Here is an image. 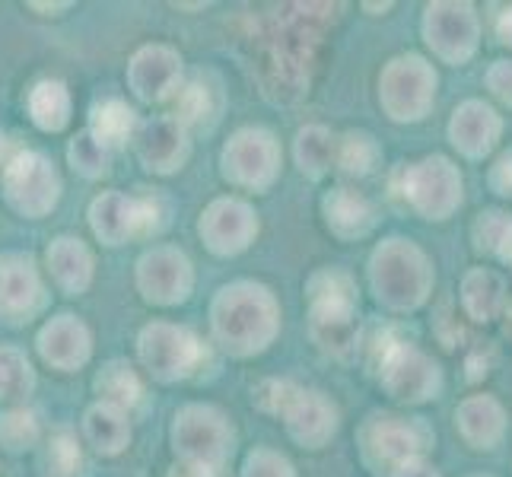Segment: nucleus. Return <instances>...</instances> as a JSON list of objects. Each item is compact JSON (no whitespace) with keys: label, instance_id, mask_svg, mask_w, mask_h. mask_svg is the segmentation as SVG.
Masks as SVG:
<instances>
[{"label":"nucleus","instance_id":"nucleus-1","mask_svg":"<svg viewBox=\"0 0 512 477\" xmlns=\"http://www.w3.org/2000/svg\"><path fill=\"white\" fill-rule=\"evenodd\" d=\"M210 331L233 357H255L268 350L280 331V306L274 293L255 280L220 287L210 303Z\"/></svg>","mask_w":512,"mask_h":477},{"label":"nucleus","instance_id":"nucleus-2","mask_svg":"<svg viewBox=\"0 0 512 477\" xmlns=\"http://www.w3.org/2000/svg\"><path fill=\"white\" fill-rule=\"evenodd\" d=\"M172 449L179 465L217 474L233 452V427L214 404H185L172 420Z\"/></svg>","mask_w":512,"mask_h":477},{"label":"nucleus","instance_id":"nucleus-3","mask_svg":"<svg viewBox=\"0 0 512 477\" xmlns=\"http://www.w3.org/2000/svg\"><path fill=\"white\" fill-rule=\"evenodd\" d=\"M369 277H373L376 299L388 309H417L427 299V258L404 239H388L379 245L369 261Z\"/></svg>","mask_w":512,"mask_h":477},{"label":"nucleus","instance_id":"nucleus-4","mask_svg":"<svg viewBox=\"0 0 512 477\" xmlns=\"http://www.w3.org/2000/svg\"><path fill=\"white\" fill-rule=\"evenodd\" d=\"M430 443L433 436L420 417L404 420L392 414H373L360 430L363 462L376 474H395L401 465L417 462Z\"/></svg>","mask_w":512,"mask_h":477},{"label":"nucleus","instance_id":"nucleus-5","mask_svg":"<svg viewBox=\"0 0 512 477\" xmlns=\"http://www.w3.org/2000/svg\"><path fill=\"white\" fill-rule=\"evenodd\" d=\"M7 204L29 220H42L61 201V175L42 153L23 150L4 166L0 175Z\"/></svg>","mask_w":512,"mask_h":477},{"label":"nucleus","instance_id":"nucleus-6","mask_svg":"<svg viewBox=\"0 0 512 477\" xmlns=\"http://www.w3.org/2000/svg\"><path fill=\"white\" fill-rule=\"evenodd\" d=\"M223 179L245 191H268L280 175V144L268 128H239L220 153Z\"/></svg>","mask_w":512,"mask_h":477},{"label":"nucleus","instance_id":"nucleus-7","mask_svg":"<svg viewBox=\"0 0 512 477\" xmlns=\"http://www.w3.org/2000/svg\"><path fill=\"white\" fill-rule=\"evenodd\" d=\"M137 357L156 382H179L198 369L201 341L182 325L150 322L137 334Z\"/></svg>","mask_w":512,"mask_h":477},{"label":"nucleus","instance_id":"nucleus-8","mask_svg":"<svg viewBox=\"0 0 512 477\" xmlns=\"http://www.w3.org/2000/svg\"><path fill=\"white\" fill-rule=\"evenodd\" d=\"M379 379L385 385V392L395 401H408V404H420L436 398L439 385H443V376H439V366L423 357L417 347H411L408 341H395L385 338L379 341Z\"/></svg>","mask_w":512,"mask_h":477},{"label":"nucleus","instance_id":"nucleus-9","mask_svg":"<svg viewBox=\"0 0 512 477\" xmlns=\"http://www.w3.org/2000/svg\"><path fill=\"white\" fill-rule=\"evenodd\" d=\"M404 201L427 220H446L462 204V179L449 159L430 156L423 163L404 169Z\"/></svg>","mask_w":512,"mask_h":477},{"label":"nucleus","instance_id":"nucleus-10","mask_svg":"<svg viewBox=\"0 0 512 477\" xmlns=\"http://www.w3.org/2000/svg\"><path fill=\"white\" fill-rule=\"evenodd\" d=\"M156 201L150 198H128L121 191H102L90 204V226L99 242L121 245L134 236H147L160 229Z\"/></svg>","mask_w":512,"mask_h":477},{"label":"nucleus","instance_id":"nucleus-11","mask_svg":"<svg viewBox=\"0 0 512 477\" xmlns=\"http://www.w3.org/2000/svg\"><path fill=\"white\" fill-rule=\"evenodd\" d=\"M436 90V74L417 55L395 58L382 74V105L395 121H420Z\"/></svg>","mask_w":512,"mask_h":477},{"label":"nucleus","instance_id":"nucleus-12","mask_svg":"<svg viewBox=\"0 0 512 477\" xmlns=\"http://www.w3.org/2000/svg\"><path fill=\"white\" fill-rule=\"evenodd\" d=\"M137 290L153 306H179L194 290V268L185 252L156 245L137 261Z\"/></svg>","mask_w":512,"mask_h":477},{"label":"nucleus","instance_id":"nucleus-13","mask_svg":"<svg viewBox=\"0 0 512 477\" xmlns=\"http://www.w3.org/2000/svg\"><path fill=\"white\" fill-rule=\"evenodd\" d=\"M48 303L39 268L29 255L7 252L0 255V322L26 325Z\"/></svg>","mask_w":512,"mask_h":477},{"label":"nucleus","instance_id":"nucleus-14","mask_svg":"<svg viewBox=\"0 0 512 477\" xmlns=\"http://www.w3.org/2000/svg\"><path fill=\"white\" fill-rule=\"evenodd\" d=\"M198 233L214 255L229 258L245 252L258 236V214L239 198H217L201 214Z\"/></svg>","mask_w":512,"mask_h":477},{"label":"nucleus","instance_id":"nucleus-15","mask_svg":"<svg viewBox=\"0 0 512 477\" xmlns=\"http://www.w3.org/2000/svg\"><path fill=\"white\" fill-rule=\"evenodd\" d=\"M134 150L144 169L156 175L179 172L191 156V137L172 115L150 118L134 131Z\"/></svg>","mask_w":512,"mask_h":477},{"label":"nucleus","instance_id":"nucleus-16","mask_svg":"<svg viewBox=\"0 0 512 477\" xmlns=\"http://www.w3.org/2000/svg\"><path fill=\"white\" fill-rule=\"evenodd\" d=\"M128 86L140 102H166L182 90V55L169 45H144L128 64Z\"/></svg>","mask_w":512,"mask_h":477},{"label":"nucleus","instance_id":"nucleus-17","mask_svg":"<svg viewBox=\"0 0 512 477\" xmlns=\"http://www.w3.org/2000/svg\"><path fill=\"white\" fill-rule=\"evenodd\" d=\"M277 417L287 423V433L303 449H322L338 433V408L322 392H306L299 385H293Z\"/></svg>","mask_w":512,"mask_h":477},{"label":"nucleus","instance_id":"nucleus-18","mask_svg":"<svg viewBox=\"0 0 512 477\" xmlns=\"http://www.w3.org/2000/svg\"><path fill=\"white\" fill-rule=\"evenodd\" d=\"M39 353L48 366L61 369V373H77L93 357V334L77 315H55L51 322L39 331Z\"/></svg>","mask_w":512,"mask_h":477},{"label":"nucleus","instance_id":"nucleus-19","mask_svg":"<svg viewBox=\"0 0 512 477\" xmlns=\"http://www.w3.org/2000/svg\"><path fill=\"white\" fill-rule=\"evenodd\" d=\"M423 32H427L430 48H436L443 58L462 61L474 51V35H478V26H474L471 7L436 4V7H427Z\"/></svg>","mask_w":512,"mask_h":477},{"label":"nucleus","instance_id":"nucleus-20","mask_svg":"<svg viewBox=\"0 0 512 477\" xmlns=\"http://www.w3.org/2000/svg\"><path fill=\"white\" fill-rule=\"evenodd\" d=\"M309 334L319 350L331 357H350L360 347V315L357 306H309Z\"/></svg>","mask_w":512,"mask_h":477},{"label":"nucleus","instance_id":"nucleus-21","mask_svg":"<svg viewBox=\"0 0 512 477\" xmlns=\"http://www.w3.org/2000/svg\"><path fill=\"white\" fill-rule=\"evenodd\" d=\"M48 274L55 280V287L67 296H80L93 284V252L74 236H58L48 245Z\"/></svg>","mask_w":512,"mask_h":477},{"label":"nucleus","instance_id":"nucleus-22","mask_svg":"<svg viewBox=\"0 0 512 477\" xmlns=\"http://www.w3.org/2000/svg\"><path fill=\"white\" fill-rule=\"evenodd\" d=\"M500 134V118L484 102H465L462 109H455V118L449 125V137L458 150L468 156H484L490 147L497 144Z\"/></svg>","mask_w":512,"mask_h":477},{"label":"nucleus","instance_id":"nucleus-23","mask_svg":"<svg viewBox=\"0 0 512 477\" xmlns=\"http://www.w3.org/2000/svg\"><path fill=\"white\" fill-rule=\"evenodd\" d=\"M325 223L334 236L341 239H360L369 229L376 226V210L363 194L350 191V188H334L325 194Z\"/></svg>","mask_w":512,"mask_h":477},{"label":"nucleus","instance_id":"nucleus-24","mask_svg":"<svg viewBox=\"0 0 512 477\" xmlns=\"http://www.w3.org/2000/svg\"><path fill=\"white\" fill-rule=\"evenodd\" d=\"M83 433L99 455H121L131 443L128 411L115 408V404L96 401L83 417Z\"/></svg>","mask_w":512,"mask_h":477},{"label":"nucleus","instance_id":"nucleus-25","mask_svg":"<svg viewBox=\"0 0 512 477\" xmlns=\"http://www.w3.org/2000/svg\"><path fill=\"white\" fill-rule=\"evenodd\" d=\"M26 109L35 128L58 134L70 125V90L61 80H42L32 86Z\"/></svg>","mask_w":512,"mask_h":477},{"label":"nucleus","instance_id":"nucleus-26","mask_svg":"<svg viewBox=\"0 0 512 477\" xmlns=\"http://www.w3.org/2000/svg\"><path fill=\"white\" fill-rule=\"evenodd\" d=\"M293 156H296V166L309 179H322L334 169L338 163V140L334 134L322 125H309L296 134V144H293Z\"/></svg>","mask_w":512,"mask_h":477},{"label":"nucleus","instance_id":"nucleus-27","mask_svg":"<svg viewBox=\"0 0 512 477\" xmlns=\"http://www.w3.org/2000/svg\"><path fill=\"white\" fill-rule=\"evenodd\" d=\"M185 131L191 128H210L220 118V96L214 86H207L201 77L191 80L175 93V115H172Z\"/></svg>","mask_w":512,"mask_h":477},{"label":"nucleus","instance_id":"nucleus-28","mask_svg":"<svg viewBox=\"0 0 512 477\" xmlns=\"http://www.w3.org/2000/svg\"><path fill=\"white\" fill-rule=\"evenodd\" d=\"M90 128L105 147L109 150H118V147H125L128 140L134 137L137 131V115L128 102H121V99H105L99 105H93V115H90Z\"/></svg>","mask_w":512,"mask_h":477},{"label":"nucleus","instance_id":"nucleus-29","mask_svg":"<svg viewBox=\"0 0 512 477\" xmlns=\"http://www.w3.org/2000/svg\"><path fill=\"white\" fill-rule=\"evenodd\" d=\"M96 392H99V401L115 404V408L128 411L140 401V395H144V385H140L134 366L128 360H112V363H105L99 369Z\"/></svg>","mask_w":512,"mask_h":477},{"label":"nucleus","instance_id":"nucleus-30","mask_svg":"<svg viewBox=\"0 0 512 477\" xmlns=\"http://www.w3.org/2000/svg\"><path fill=\"white\" fill-rule=\"evenodd\" d=\"M474 249L481 255H500L512 264V217L503 210H484L474 223Z\"/></svg>","mask_w":512,"mask_h":477},{"label":"nucleus","instance_id":"nucleus-31","mask_svg":"<svg viewBox=\"0 0 512 477\" xmlns=\"http://www.w3.org/2000/svg\"><path fill=\"white\" fill-rule=\"evenodd\" d=\"M458 427H462L465 439H478V430L484 427V439H487V449H493V443L500 439L503 433V411L497 401L490 398H474L465 401L462 411H458Z\"/></svg>","mask_w":512,"mask_h":477},{"label":"nucleus","instance_id":"nucleus-32","mask_svg":"<svg viewBox=\"0 0 512 477\" xmlns=\"http://www.w3.org/2000/svg\"><path fill=\"white\" fill-rule=\"evenodd\" d=\"M35 388V369L26 360L23 350L0 347V401H20L32 395Z\"/></svg>","mask_w":512,"mask_h":477},{"label":"nucleus","instance_id":"nucleus-33","mask_svg":"<svg viewBox=\"0 0 512 477\" xmlns=\"http://www.w3.org/2000/svg\"><path fill=\"white\" fill-rule=\"evenodd\" d=\"M67 159H70V166H74V172L83 175V179H99V175L109 172L112 150L105 147L90 128H83L74 140H70Z\"/></svg>","mask_w":512,"mask_h":477},{"label":"nucleus","instance_id":"nucleus-34","mask_svg":"<svg viewBox=\"0 0 512 477\" xmlns=\"http://www.w3.org/2000/svg\"><path fill=\"white\" fill-rule=\"evenodd\" d=\"M357 306V284L338 268H325L309 280V306Z\"/></svg>","mask_w":512,"mask_h":477},{"label":"nucleus","instance_id":"nucleus-35","mask_svg":"<svg viewBox=\"0 0 512 477\" xmlns=\"http://www.w3.org/2000/svg\"><path fill=\"white\" fill-rule=\"evenodd\" d=\"M379 163V144L373 134L350 131L344 140H338V166L347 175H369Z\"/></svg>","mask_w":512,"mask_h":477},{"label":"nucleus","instance_id":"nucleus-36","mask_svg":"<svg viewBox=\"0 0 512 477\" xmlns=\"http://www.w3.org/2000/svg\"><path fill=\"white\" fill-rule=\"evenodd\" d=\"M48 477H80L83 474V452L77 436L70 430H58L45 449Z\"/></svg>","mask_w":512,"mask_h":477},{"label":"nucleus","instance_id":"nucleus-37","mask_svg":"<svg viewBox=\"0 0 512 477\" xmlns=\"http://www.w3.org/2000/svg\"><path fill=\"white\" fill-rule=\"evenodd\" d=\"M39 443V420L32 411L16 408L0 414V446L7 452H26Z\"/></svg>","mask_w":512,"mask_h":477},{"label":"nucleus","instance_id":"nucleus-38","mask_svg":"<svg viewBox=\"0 0 512 477\" xmlns=\"http://www.w3.org/2000/svg\"><path fill=\"white\" fill-rule=\"evenodd\" d=\"M242 477H296V471L280 452L255 449V452H249V458H245Z\"/></svg>","mask_w":512,"mask_h":477},{"label":"nucleus","instance_id":"nucleus-39","mask_svg":"<svg viewBox=\"0 0 512 477\" xmlns=\"http://www.w3.org/2000/svg\"><path fill=\"white\" fill-rule=\"evenodd\" d=\"M487 83H490V90L497 93L503 102L512 105V61H500L497 67H493V70H490V77H487Z\"/></svg>","mask_w":512,"mask_h":477},{"label":"nucleus","instance_id":"nucleus-40","mask_svg":"<svg viewBox=\"0 0 512 477\" xmlns=\"http://www.w3.org/2000/svg\"><path fill=\"white\" fill-rule=\"evenodd\" d=\"M493 29H497V42L512 48V7H503L493 20Z\"/></svg>","mask_w":512,"mask_h":477},{"label":"nucleus","instance_id":"nucleus-41","mask_svg":"<svg viewBox=\"0 0 512 477\" xmlns=\"http://www.w3.org/2000/svg\"><path fill=\"white\" fill-rule=\"evenodd\" d=\"M392 477H439L436 474V468H430V465H423L420 458L417 462H408V465H401Z\"/></svg>","mask_w":512,"mask_h":477},{"label":"nucleus","instance_id":"nucleus-42","mask_svg":"<svg viewBox=\"0 0 512 477\" xmlns=\"http://www.w3.org/2000/svg\"><path fill=\"white\" fill-rule=\"evenodd\" d=\"M169 477H217L214 471H201V468H191V465H175L169 471Z\"/></svg>","mask_w":512,"mask_h":477},{"label":"nucleus","instance_id":"nucleus-43","mask_svg":"<svg viewBox=\"0 0 512 477\" xmlns=\"http://www.w3.org/2000/svg\"><path fill=\"white\" fill-rule=\"evenodd\" d=\"M0 153H4V131H0Z\"/></svg>","mask_w":512,"mask_h":477}]
</instances>
